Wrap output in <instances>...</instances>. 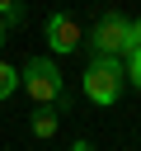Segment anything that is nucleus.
<instances>
[{"mask_svg":"<svg viewBox=\"0 0 141 151\" xmlns=\"http://www.w3.org/2000/svg\"><path fill=\"white\" fill-rule=\"evenodd\" d=\"M28 127H33V137H56V127H61V109H52V104H38L33 109V118H28Z\"/></svg>","mask_w":141,"mask_h":151,"instance_id":"nucleus-5","label":"nucleus"},{"mask_svg":"<svg viewBox=\"0 0 141 151\" xmlns=\"http://www.w3.org/2000/svg\"><path fill=\"white\" fill-rule=\"evenodd\" d=\"M42 38H47L52 61H56V57H70V52H80V47H85V28H80V24H75V14H66V9H52V14H47Z\"/></svg>","mask_w":141,"mask_h":151,"instance_id":"nucleus-4","label":"nucleus"},{"mask_svg":"<svg viewBox=\"0 0 141 151\" xmlns=\"http://www.w3.org/2000/svg\"><path fill=\"white\" fill-rule=\"evenodd\" d=\"M19 90V66H9V61H0V104L9 99Z\"/></svg>","mask_w":141,"mask_h":151,"instance_id":"nucleus-7","label":"nucleus"},{"mask_svg":"<svg viewBox=\"0 0 141 151\" xmlns=\"http://www.w3.org/2000/svg\"><path fill=\"white\" fill-rule=\"evenodd\" d=\"M0 19L14 28V24H24V0H0Z\"/></svg>","mask_w":141,"mask_h":151,"instance_id":"nucleus-8","label":"nucleus"},{"mask_svg":"<svg viewBox=\"0 0 141 151\" xmlns=\"http://www.w3.org/2000/svg\"><path fill=\"white\" fill-rule=\"evenodd\" d=\"M19 90L33 99V104H52V109H66V76L52 57H28L19 66Z\"/></svg>","mask_w":141,"mask_h":151,"instance_id":"nucleus-1","label":"nucleus"},{"mask_svg":"<svg viewBox=\"0 0 141 151\" xmlns=\"http://www.w3.org/2000/svg\"><path fill=\"white\" fill-rule=\"evenodd\" d=\"M5 33H9V24H5V19H0V52H5Z\"/></svg>","mask_w":141,"mask_h":151,"instance_id":"nucleus-11","label":"nucleus"},{"mask_svg":"<svg viewBox=\"0 0 141 151\" xmlns=\"http://www.w3.org/2000/svg\"><path fill=\"white\" fill-rule=\"evenodd\" d=\"M85 47L89 57H127V14L108 9L94 19V28L85 33Z\"/></svg>","mask_w":141,"mask_h":151,"instance_id":"nucleus-3","label":"nucleus"},{"mask_svg":"<svg viewBox=\"0 0 141 151\" xmlns=\"http://www.w3.org/2000/svg\"><path fill=\"white\" fill-rule=\"evenodd\" d=\"M122 76H127V85H132V90H136V94H141V47H136V52H127V57H122Z\"/></svg>","mask_w":141,"mask_h":151,"instance_id":"nucleus-6","label":"nucleus"},{"mask_svg":"<svg viewBox=\"0 0 141 151\" xmlns=\"http://www.w3.org/2000/svg\"><path fill=\"white\" fill-rule=\"evenodd\" d=\"M80 90H85V99H89V104L113 109V104L122 99V90H127L122 57H89V66H85V76H80Z\"/></svg>","mask_w":141,"mask_h":151,"instance_id":"nucleus-2","label":"nucleus"},{"mask_svg":"<svg viewBox=\"0 0 141 151\" xmlns=\"http://www.w3.org/2000/svg\"><path fill=\"white\" fill-rule=\"evenodd\" d=\"M136 47H141V14L127 19V52H136Z\"/></svg>","mask_w":141,"mask_h":151,"instance_id":"nucleus-9","label":"nucleus"},{"mask_svg":"<svg viewBox=\"0 0 141 151\" xmlns=\"http://www.w3.org/2000/svg\"><path fill=\"white\" fill-rule=\"evenodd\" d=\"M70 151H99V146H94V142H85V137H80V142H70Z\"/></svg>","mask_w":141,"mask_h":151,"instance_id":"nucleus-10","label":"nucleus"}]
</instances>
